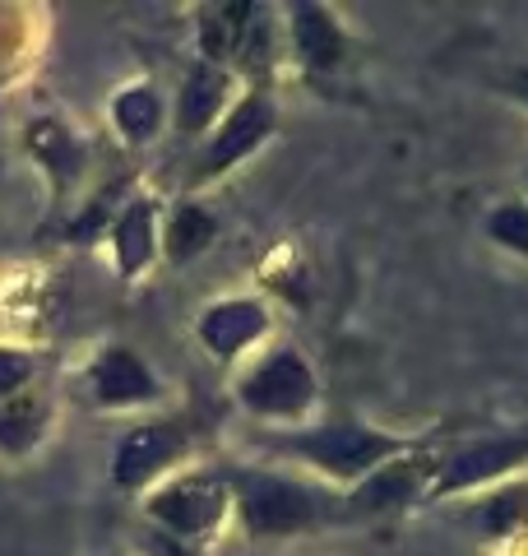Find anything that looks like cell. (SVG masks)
Masks as SVG:
<instances>
[{"mask_svg":"<svg viewBox=\"0 0 528 556\" xmlns=\"http://www.w3.org/2000/svg\"><path fill=\"white\" fill-rule=\"evenodd\" d=\"M237 492H241L246 529H251L255 538L302 533V529L325 519V496L311 492V486H302V482L269 478V473H241Z\"/></svg>","mask_w":528,"mask_h":556,"instance_id":"cell-1","label":"cell"},{"mask_svg":"<svg viewBox=\"0 0 528 556\" xmlns=\"http://www.w3.org/2000/svg\"><path fill=\"white\" fill-rule=\"evenodd\" d=\"M288 445L302 459L320 464L334 478H366V473H376L390 455H399V441L380 437V431H372V427H357V422H334V427H320V431L297 437Z\"/></svg>","mask_w":528,"mask_h":556,"instance_id":"cell-2","label":"cell"},{"mask_svg":"<svg viewBox=\"0 0 528 556\" xmlns=\"http://www.w3.org/2000/svg\"><path fill=\"white\" fill-rule=\"evenodd\" d=\"M311 399H315V380L306 371V362L288 353V348L264 357L260 367L241 380V404L264 417H297L311 408Z\"/></svg>","mask_w":528,"mask_h":556,"instance_id":"cell-3","label":"cell"},{"mask_svg":"<svg viewBox=\"0 0 528 556\" xmlns=\"http://www.w3.org/2000/svg\"><path fill=\"white\" fill-rule=\"evenodd\" d=\"M227 510V492L218 478H181L163 486L153 501H149V515L158 525H167L176 533H204L214 529Z\"/></svg>","mask_w":528,"mask_h":556,"instance_id":"cell-4","label":"cell"},{"mask_svg":"<svg viewBox=\"0 0 528 556\" xmlns=\"http://www.w3.org/2000/svg\"><path fill=\"white\" fill-rule=\"evenodd\" d=\"M186 437L181 427H167V422H149V427H135L126 441L116 445V459H112V478L121 486H144L149 478H158L167 464L181 459Z\"/></svg>","mask_w":528,"mask_h":556,"instance_id":"cell-5","label":"cell"},{"mask_svg":"<svg viewBox=\"0 0 528 556\" xmlns=\"http://www.w3.org/2000/svg\"><path fill=\"white\" fill-rule=\"evenodd\" d=\"M528 459V437H496V441H478L460 450L445 468H440V482H436V496H450V492H464V486H478L510 473L515 464Z\"/></svg>","mask_w":528,"mask_h":556,"instance_id":"cell-6","label":"cell"},{"mask_svg":"<svg viewBox=\"0 0 528 556\" xmlns=\"http://www.w3.org/2000/svg\"><path fill=\"white\" fill-rule=\"evenodd\" d=\"M269 130H274V108L264 98H246L214 135V144H209L204 163H200V177H218V172L241 163L246 153H255L264 139H269Z\"/></svg>","mask_w":528,"mask_h":556,"instance_id":"cell-7","label":"cell"},{"mask_svg":"<svg viewBox=\"0 0 528 556\" xmlns=\"http://www.w3.org/2000/svg\"><path fill=\"white\" fill-rule=\"evenodd\" d=\"M264 325H269V316H264V306L260 302H218V306H209L204 316H200V339L204 348L214 353L218 362H232L241 348H251L260 334H264Z\"/></svg>","mask_w":528,"mask_h":556,"instance_id":"cell-8","label":"cell"},{"mask_svg":"<svg viewBox=\"0 0 528 556\" xmlns=\"http://www.w3.org/2000/svg\"><path fill=\"white\" fill-rule=\"evenodd\" d=\"M93 394L108 408H130V404H149L158 386H153L149 367L139 362V353H130V348H108L93 367Z\"/></svg>","mask_w":528,"mask_h":556,"instance_id":"cell-9","label":"cell"},{"mask_svg":"<svg viewBox=\"0 0 528 556\" xmlns=\"http://www.w3.org/2000/svg\"><path fill=\"white\" fill-rule=\"evenodd\" d=\"M292 47L311 70H329L343 61V33L334 24V14L325 5H297L292 10Z\"/></svg>","mask_w":528,"mask_h":556,"instance_id":"cell-10","label":"cell"},{"mask_svg":"<svg viewBox=\"0 0 528 556\" xmlns=\"http://www.w3.org/2000/svg\"><path fill=\"white\" fill-rule=\"evenodd\" d=\"M255 5H241V0H232V5H209L200 10V47L209 61H237V51L246 42V33H251L255 24Z\"/></svg>","mask_w":528,"mask_h":556,"instance_id":"cell-11","label":"cell"},{"mask_svg":"<svg viewBox=\"0 0 528 556\" xmlns=\"http://www.w3.org/2000/svg\"><path fill=\"white\" fill-rule=\"evenodd\" d=\"M417 492V459H403V464H380L376 473H366V482L352 492L348 510L352 515H376V510H390L413 501Z\"/></svg>","mask_w":528,"mask_h":556,"instance_id":"cell-12","label":"cell"},{"mask_svg":"<svg viewBox=\"0 0 528 556\" xmlns=\"http://www.w3.org/2000/svg\"><path fill=\"white\" fill-rule=\"evenodd\" d=\"M223 93H227V75L218 65H200L196 75L186 79V93H181V112H176V126L181 135H200L214 112L223 108Z\"/></svg>","mask_w":528,"mask_h":556,"instance_id":"cell-13","label":"cell"},{"mask_svg":"<svg viewBox=\"0 0 528 556\" xmlns=\"http://www.w3.org/2000/svg\"><path fill=\"white\" fill-rule=\"evenodd\" d=\"M149 255H153V204L135 200L126 204V214L116 223V260L126 274H135L149 265Z\"/></svg>","mask_w":528,"mask_h":556,"instance_id":"cell-14","label":"cell"},{"mask_svg":"<svg viewBox=\"0 0 528 556\" xmlns=\"http://www.w3.org/2000/svg\"><path fill=\"white\" fill-rule=\"evenodd\" d=\"M112 116H116V130L126 135L130 144H144V139H153L163 108H158V93H153V89L135 84V89H126V93L112 102Z\"/></svg>","mask_w":528,"mask_h":556,"instance_id":"cell-15","label":"cell"},{"mask_svg":"<svg viewBox=\"0 0 528 556\" xmlns=\"http://www.w3.org/2000/svg\"><path fill=\"white\" fill-rule=\"evenodd\" d=\"M42 431V408L33 404L28 394H14V399H0V445L10 450V455H20L38 441Z\"/></svg>","mask_w":528,"mask_h":556,"instance_id":"cell-16","label":"cell"},{"mask_svg":"<svg viewBox=\"0 0 528 556\" xmlns=\"http://www.w3.org/2000/svg\"><path fill=\"white\" fill-rule=\"evenodd\" d=\"M209 241H214V218H209L204 208H196V204L176 208V218L167 228V255L172 260H190V255H200Z\"/></svg>","mask_w":528,"mask_h":556,"instance_id":"cell-17","label":"cell"},{"mask_svg":"<svg viewBox=\"0 0 528 556\" xmlns=\"http://www.w3.org/2000/svg\"><path fill=\"white\" fill-rule=\"evenodd\" d=\"M482 525L491 533H510V529L528 525V486H515V492H501L496 501H487Z\"/></svg>","mask_w":528,"mask_h":556,"instance_id":"cell-18","label":"cell"},{"mask_svg":"<svg viewBox=\"0 0 528 556\" xmlns=\"http://www.w3.org/2000/svg\"><path fill=\"white\" fill-rule=\"evenodd\" d=\"M487 228H491V237H496L505 251L528 255V204H501L496 214H491Z\"/></svg>","mask_w":528,"mask_h":556,"instance_id":"cell-19","label":"cell"},{"mask_svg":"<svg viewBox=\"0 0 528 556\" xmlns=\"http://www.w3.org/2000/svg\"><path fill=\"white\" fill-rule=\"evenodd\" d=\"M28 376H33V362L24 353H14V348H0V399L24 394Z\"/></svg>","mask_w":528,"mask_h":556,"instance_id":"cell-20","label":"cell"},{"mask_svg":"<svg viewBox=\"0 0 528 556\" xmlns=\"http://www.w3.org/2000/svg\"><path fill=\"white\" fill-rule=\"evenodd\" d=\"M510 93H515L519 102H528V70H519V75L510 79Z\"/></svg>","mask_w":528,"mask_h":556,"instance_id":"cell-21","label":"cell"}]
</instances>
